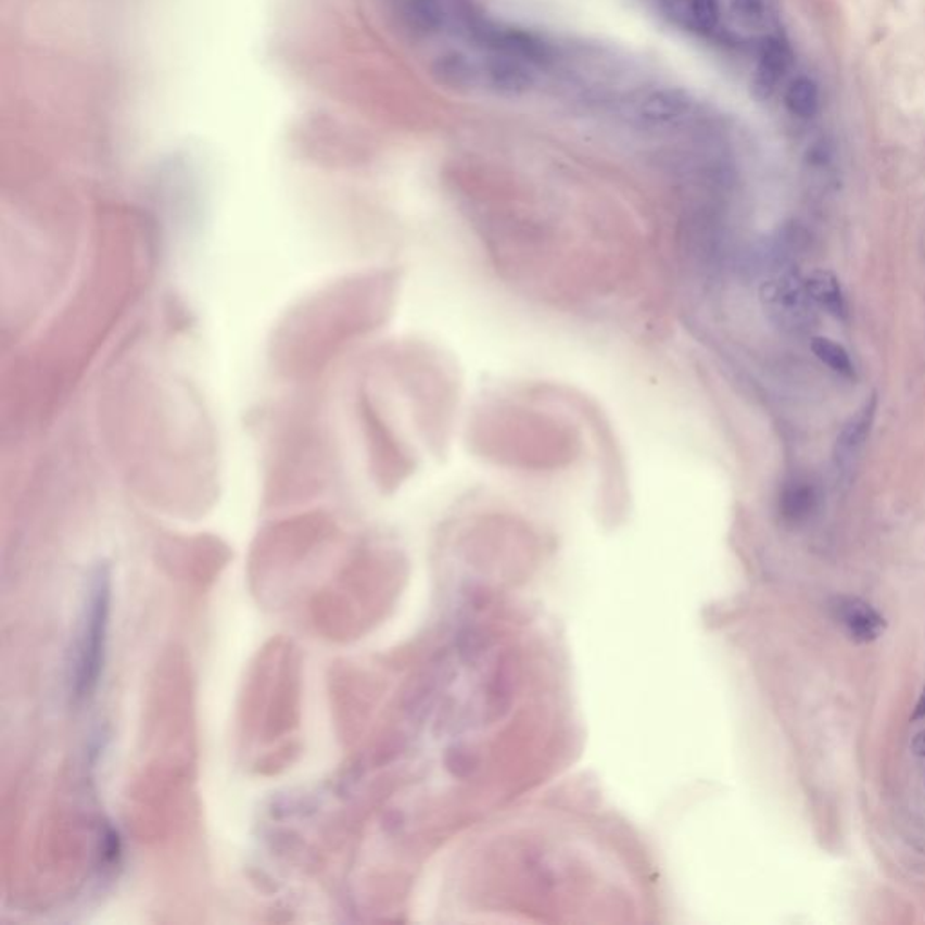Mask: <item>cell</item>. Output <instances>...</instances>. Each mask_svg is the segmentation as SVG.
I'll use <instances>...</instances> for the list:
<instances>
[{"instance_id":"obj_3","label":"cell","mask_w":925,"mask_h":925,"mask_svg":"<svg viewBox=\"0 0 925 925\" xmlns=\"http://www.w3.org/2000/svg\"><path fill=\"white\" fill-rule=\"evenodd\" d=\"M764 301L775 322L790 333H807L815 324L812 296L804 280L790 274L764 288Z\"/></svg>"},{"instance_id":"obj_6","label":"cell","mask_w":925,"mask_h":925,"mask_svg":"<svg viewBox=\"0 0 925 925\" xmlns=\"http://www.w3.org/2000/svg\"><path fill=\"white\" fill-rule=\"evenodd\" d=\"M481 81L492 91L505 97H519L533 86L532 64L511 59L506 54L490 53L484 64L479 65Z\"/></svg>"},{"instance_id":"obj_11","label":"cell","mask_w":925,"mask_h":925,"mask_svg":"<svg viewBox=\"0 0 925 925\" xmlns=\"http://www.w3.org/2000/svg\"><path fill=\"white\" fill-rule=\"evenodd\" d=\"M818 506V490L807 479H794L790 483H786L781 492V517L791 527H799L802 522H807L815 514Z\"/></svg>"},{"instance_id":"obj_12","label":"cell","mask_w":925,"mask_h":925,"mask_svg":"<svg viewBox=\"0 0 925 925\" xmlns=\"http://www.w3.org/2000/svg\"><path fill=\"white\" fill-rule=\"evenodd\" d=\"M808 293L812 296V301L818 306L823 307L829 315L835 318H846L848 315V304H846L845 291L840 286V280L835 277L828 269H815L807 280Z\"/></svg>"},{"instance_id":"obj_8","label":"cell","mask_w":925,"mask_h":925,"mask_svg":"<svg viewBox=\"0 0 925 925\" xmlns=\"http://www.w3.org/2000/svg\"><path fill=\"white\" fill-rule=\"evenodd\" d=\"M658 4L676 24L689 31L710 33L720 24L718 0H658Z\"/></svg>"},{"instance_id":"obj_9","label":"cell","mask_w":925,"mask_h":925,"mask_svg":"<svg viewBox=\"0 0 925 925\" xmlns=\"http://www.w3.org/2000/svg\"><path fill=\"white\" fill-rule=\"evenodd\" d=\"M790 64L791 51L788 43L780 37L766 38L759 49L758 67H756L758 91L763 94L774 91L790 69Z\"/></svg>"},{"instance_id":"obj_5","label":"cell","mask_w":925,"mask_h":925,"mask_svg":"<svg viewBox=\"0 0 925 925\" xmlns=\"http://www.w3.org/2000/svg\"><path fill=\"white\" fill-rule=\"evenodd\" d=\"M877 413V396L873 394L856 416L846 423L845 429L835 442V465L840 476H850L856 470L857 461L861 458L864 445H866L870 432H872L873 420Z\"/></svg>"},{"instance_id":"obj_13","label":"cell","mask_w":925,"mask_h":925,"mask_svg":"<svg viewBox=\"0 0 925 925\" xmlns=\"http://www.w3.org/2000/svg\"><path fill=\"white\" fill-rule=\"evenodd\" d=\"M440 80L456 89H470L481 81V69L472 60L461 53H447L440 56L434 67Z\"/></svg>"},{"instance_id":"obj_2","label":"cell","mask_w":925,"mask_h":925,"mask_svg":"<svg viewBox=\"0 0 925 925\" xmlns=\"http://www.w3.org/2000/svg\"><path fill=\"white\" fill-rule=\"evenodd\" d=\"M109 576L100 571L94 579L89 603L86 608V622L80 641V658H78V673H76V693L84 696L94 687L98 673L102 668L103 641H105V628H107L109 613Z\"/></svg>"},{"instance_id":"obj_10","label":"cell","mask_w":925,"mask_h":925,"mask_svg":"<svg viewBox=\"0 0 925 925\" xmlns=\"http://www.w3.org/2000/svg\"><path fill=\"white\" fill-rule=\"evenodd\" d=\"M396 4L405 26L415 35L440 31L448 18L445 0H396Z\"/></svg>"},{"instance_id":"obj_16","label":"cell","mask_w":925,"mask_h":925,"mask_svg":"<svg viewBox=\"0 0 925 925\" xmlns=\"http://www.w3.org/2000/svg\"><path fill=\"white\" fill-rule=\"evenodd\" d=\"M737 18L750 27H761L769 22V0H732Z\"/></svg>"},{"instance_id":"obj_17","label":"cell","mask_w":925,"mask_h":925,"mask_svg":"<svg viewBox=\"0 0 925 925\" xmlns=\"http://www.w3.org/2000/svg\"><path fill=\"white\" fill-rule=\"evenodd\" d=\"M911 748H913V752H915L916 756H924L925 758V731L918 732V734H916L915 739H913V745H911Z\"/></svg>"},{"instance_id":"obj_18","label":"cell","mask_w":925,"mask_h":925,"mask_svg":"<svg viewBox=\"0 0 925 925\" xmlns=\"http://www.w3.org/2000/svg\"><path fill=\"white\" fill-rule=\"evenodd\" d=\"M921 718H925V685L921 698H918V704H916L915 712H913V720H921Z\"/></svg>"},{"instance_id":"obj_4","label":"cell","mask_w":925,"mask_h":925,"mask_svg":"<svg viewBox=\"0 0 925 925\" xmlns=\"http://www.w3.org/2000/svg\"><path fill=\"white\" fill-rule=\"evenodd\" d=\"M635 116L651 129H674L693 118L694 100L689 92L674 87L655 89L638 100Z\"/></svg>"},{"instance_id":"obj_1","label":"cell","mask_w":925,"mask_h":925,"mask_svg":"<svg viewBox=\"0 0 925 925\" xmlns=\"http://www.w3.org/2000/svg\"><path fill=\"white\" fill-rule=\"evenodd\" d=\"M473 443L489 459L510 467L548 470L575 459L573 431L538 410H486L473 426Z\"/></svg>"},{"instance_id":"obj_7","label":"cell","mask_w":925,"mask_h":925,"mask_svg":"<svg viewBox=\"0 0 925 925\" xmlns=\"http://www.w3.org/2000/svg\"><path fill=\"white\" fill-rule=\"evenodd\" d=\"M835 619L856 642H873L883 636L886 622L883 617L861 598H837L834 606Z\"/></svg>"},{"instance_id":"obj_14","label":"cell","mask_w":925,"mask_h":925,"mask_svg":"<svg viewBox=\"0 0 925 925\" xmlns=\"http://www.w3.org/2000/svg\"><path fill=\"white\" fill-rule=\"evenodd\" d=\"M785 105L797 119H810L819 111V87L812 78L799 76L786 87Z\"/></svg>"},{"instance_id":"obj_15","label":"cell","mask_w":925,"mask_h":925,"mask_svg":"<svg viewBox=\"0 0 925 925\" xmlns=\"http://www.w3.org/2000/svg\"><path fill=\"white\" fill-rule=\"evenodd\" d=\"M810 345H812L813 355L818 356L819 360L823 362L824 366H828L832 371L845 378L856 377L853 362L842 345L826 337H813Z\"/></svg>"}]
</instances>
